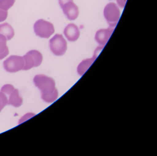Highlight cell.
<instances>
[{
	"label": "cell",
	"instance_id": "8fae6325",
	"mask_svg": "<svg viewBox=\"0 0 157 156\" xmlns=\"http://www.w3.org/2000/svg\"><path fill=\"white\" fill-rule=\"evenodd\" d=\"M0 34L4 36L7 40H10L14 36L13 28L8 23L0 24Z\"/></svg>",
	"mask_w": 157,
	"mask_h": 156
},
{
	"label": "cell",
	"instance_id": "e0dca14e",
	"mask_svg": "<svg viewBox=\"0 0 157 156\" xmlns=\"http://www.w3.org/2000/svg\"><path fill=\"white\" fill-rule=\"evenodd\" d=\"M8 11L3 10L0 9V22L4 21L8 17Z\"/></svg>",
	"mask_w": 157,
	"mask_h": 156
},
{
	"label": "cell",
	"instance_id": "277c9868",
	"mask_svg": "<svg viewBox=\"0 0 157 156\" xmlns=\"http://www.w3.org/2000/svg\"><path fill=\"white\" fill-rule=\"evenodd\" d=\"M49 46L52 53L61 56L66 53L67 48V42L62 35L56 34L49 41Z\"/></svg>",
	"mask_w": 157,
	"mask_h": 156
},
{
	"label": "cell",
	"instance_id": "3957f363",
	"mask_svg": "<svg viewBox=\"0 0 157 156\" xmlns=\"http://www.w3.org/2000/svg\"><path fill=\"white\" fill-rule=\"evenodd\" d=\"M34 29L36 35L43 38H48L55 32L54 25L42 19L35 23Z\"/></svg>",
	"mask_w": 157,
	"mask_h": 156
},
{
	"label": "cell",
	"instance_id": "ac0fdd59",
	"mask_svg": "<svg viewBox=\"0 0 157 156\" xmlns=\"http://www.w3.org/2000/svg\"><path fill=\"white\" fill-rule=\"evenodd\" d=\"M127 0H117V5L121 8H124L125 7Z\"/></svg>",
	"mask_w": 157,
	"mask_h": 156
},
{
	"label": "cell",
	"instance_id": "6da1fadb",
	"mask_svg": "<svg viewBox=\"0 0 157 156\" xmlns=\"http://www.w3.org/2000/svg\"><path fill=\"white\" fill-rule=\"evenodd\" d=\"M34 83L41 91L42 99L47 103H52L58 97L56 82L52 78L44 75H37L33 79Z\"/></svg>",
	"mask_w": 157,
	"mask_h": 156
},
{
	"label": "cell",
	"instance_id": "52a82bcc",
	"mask_svg": "<svg viewBox=\"0 0 157 156\" xmlns=\"http://www.w3.org/2000/svg\"><path fill=\"white\" fill-rule=\"evenodd\" d=\"M114 30V27L109 26L106 29H101L96 32L95 39L99 44L104 46L111 37Z\"/></svg>",
	"mask_w": 157,
	"mask_h": 156
},
{
	"label": "cell",
	"instance_id": "5b68a950",
	"mask_svg": "<svg viewBox=\"0 0 157 156\" xmlns=\"http://www.w3.org/2000/svg\"><path fill=\"white\" fill-rule=\"evenodd\" d=\"M24 67L25 60L23 57L19 56H11L3 62L4 69L10 73H15L23 70Z\"/></svg>",
	"mask_w": 157,
	"mask_h": 156
},
{
	"label": "cell",
	"instance_id": "4fadbf2b",
	"mask_svg": "<svg viewBox=\"0 0 157 156\" xmlns=\"http://www.w3.org/2000/svg\"><path fill=\"white\" fill-rule=\"evenodd\" d=\"M95 59L96 58L93 56L92 58L88 59L82 61L78 66V74L81 76H82L83 74H84L86 70L91 66Z\"/></svg>",
	"mask_w": 157,
	"mask_h": 156
},
{
	"label": "cell",
	"instance_id": "5bb4252c",
	"mask_svg": "<svg viewBox=\"0 0 157 156\" xmlns=\"http://www.w3.org/2000/svg\"><path fill=\"white\" fill-rule=\"evenodd\" d=\"M15 0H0V9L8 11L15 3Z\"/></svg>",
	"mask_w": 157,
	"mask_h": 156
},
{
	"label": "cell",
	"instance_id": "2e32d148",
	"mask_svg": "<svg viewBox=\"0 0 157 156\" xmlns=\"http://www.w3.org/2000/svg\"><path fill=\"white\" fill-rule=\"evenodd\" d=\"M15 89L14 87L11 84H6L2 88L1 92L3 93L6 95H10Z\"/></svg>",
	"mask_w": 157,
	"mask_h": 156
},
{
	"label": "cell",
	"instance_id": "9c48e42d",
	"mask_svg": "<svg viewBox=\"0 0 157 156\" xmlns=\"http://www.w3.org/2000/svg\"><path fill=\"white\" fill-rule=\"evenodd\" d=\"M64 34L69 41L73 42L78 39L80 31L77 25L70 24L64 29Z\"/></svg>",
	"mask_w": 157,
	"mask_h": 156
},
{
	"label": "cell",
	"instance_id": "30bf717a",
	"mask_svg": "<svg viewBox=\"0 0 157 156\" xmlns=\"http://www.w3.org/2000/svg\"><path fill=\"white\" fill-rule=\"evenodd\" d=\"M9 96L8 103L9 105L19 107L22 104V98L20 96L19 90L17 89H15Z\"/></svg>",
	"mask_w": 157,
	"mask_h": 156
},
{
	"label": "cell",
	"instance_id": "7a4b0ae2",
	"mask_svg": "<svg viewBox=\"0 0 157 156\" xmlns=\"http://www.w3.org/2000/svg\"><path fill=\"white\" fill-rule=\"evenodd\" d=\"M104 15L109 26L115 28L120 18V10L115 3L111 2L105 8Z\"/></svg>",
	"mask_w": 157,
	"mask_h": 156
},
{
	"label": "cell",
	"instance_id": "9a60e30c",
	"mask_svg": "<svg viewBox=\"0 0 157 156\" xmlns=\"http://www.w3.org/2000/svg\"><path fill=\"white\" fill-rule=\"evenodd\" d=\"M8 98L6 94L0 91V112L4 107L8 105Z\"/></svg>",
	"mask_w": 157,
	"mask_h": 156
},
{
	"label": "cell",
	"instance_id": "7c38bea8",
	"mask_svg": "<svg viewBox=\"0 0 157 156\" xmlns=\"http://www.w3.org/2000/svg\"><path fill=\"white\" fill-rule=\"evenodd\" d=\"M7 38L0 34V60L6 57L9 54V49L7 45Z\"/></svg>",
	"mask_w": 157,
	"mask_h": 156
},
{
	"label": "cell",
	"instance_id": "8992f818",
	"mask_svg": "<svg viewBox=\"0 0 157 156\" xmlns=\"http://www.w3.org/2000/svg\"><path fill=\"white\" fill-rule=\"evenodd\" d=\"M25 60V67L23 70H29L33 67H39L43 61L42 54L37 50L29 51L23 56Z\"/></svg>",
	"mask_w": 157,
	"mask_h": 156
},
{
	"label": "cell",
	"instance_id": "ba28073f",
	"mask_svg": "<svg viewBox=\"0 0 157 156\" xmlns=\"http://www.w3.org/2000/svg\"><path fill=\"white\" fill-rule=\"evenodd\" d=\"M61 8L64 14L70 21L76 20L78 16V8L73 2H70L66 3Z\"/></svg>",
	"mask_w": 157,
	"mask_h": 156
},
{
	"label": "cell",
	"instance_id": "d6986e66",
	"mask_svg": "<svg viewBox=\"0 0 157 156\" xmlns=\"http://www.w3.org/2000/svg\"><path fill=\"white\" fill-rule=\"evenodd\" d=\"M73 0H59V5H60L61 8H62L66 3L70 2H73Z\"/></svg>",
	"mask_w": 157,
	"mask_h": 156
}]
</instances>
